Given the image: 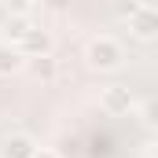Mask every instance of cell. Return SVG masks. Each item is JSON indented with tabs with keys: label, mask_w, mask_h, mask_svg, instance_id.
<instances>
[{
	"label": "cell",
	"mask_w": 158,
	"mask_h": 158,
	"mask_svg": "<svg viewBox=\"0 0 158 158\" xmlns=\"http://www.w3.org/2000/svg\"><path fill=\"white\" fill-rule=\"evenodd\" d=\"M121 59H125V48H121L114 37H107V33L92 37L88 48H85V63H88L92 70H118Z\"/></svg>",
	"instance_id": "1"
},
{
	"label": "cell",
	"mask_w": 158,
	"mask_h": 158,
	"mask_svg": "<svg viewBox=\"0 0 158 158\" xmlns=\"http://www.w3.org/2000/svg\"><path fill=\"white\" fill-rule=\"evenodd\" d=\"M125 26H129V37L143 40V44H151V40H158V7H151V4H140L129 19H125Z\"/></svg>",
	"instance_id": "2"
},
{
	"label": "cell",
	"mask_w": 158,
	"mask_h": 158,
	"mask_svg": "<svg viewBox=\"0 0 158 158\" xmlns=\"http://www.w3.org/2000/svg\"><path fill=\"white\" fill-rule=\"evenodd\" d=\"M99 107L107 110V114H129L132 110V92L125 88V85H107L103 92H99Z\"/></svg>",
	"instance_id": "3"
},
{
	"label": "cell",
	"mask_w": 158,
	"mask_h": 158,
	"mask_svg": "<svg viewBox=\"0 0 158 158\" xmlns=\"http://www.w3.org/2000/svg\"><path fill=\"white\" fill-rule=\"evenodd\" d=\"M37 140L26 136V132H11L0 140V158H37Z\"/></svg>",
	"instance_id": "4"
},
{
	"label": "cell",
	"mask_w": 158,
	"mask_h": 158,
	"mask_svg": "<svg viewBox=\"0 0 158 158\" xmlns=\"http://www.w3.org/2000/svg\"><path fill=\"white\" fill-rule=\"evenodd\" d=\"M22 70H26V74H30L33 81H44V85H48V81H55V77H59V63L52 59V52H48V55H30Z\"/></svg>",
	"instance_id": "5"
},
{
	"label": "cell",
	"mask_w": 158,
	"mask_h": 158,
	"mask_svg": "<svg viewBox=\"0 0 158 158\" xmlns=\"http://www.w3.org/2000/svg\"><path fill=\"white\" fill-rule=\"evenodd\" d=\"M22 66H26V55L19 52V44L0 40V77H11V74H19Z\"/></svg>",
	"instance_id": "6"
},
{
	"label": "cell",
	"mask_w": 158,
	"mask_h": 158,
	"mask_svg": "<svg viewBox=\"0 0 158 158\" xmlns=\"http://www.w3.org/2000/svg\"><path fill=\"white\" fill-rule=\"evenodd\" d=\"M19 52H22V55H26V59H30V55H48V52H52V37H48V30H30V33H26V37L19 40Z\"/></svg>",
	"instance_id": "7"
},
{
	"label": "cell",
	"mask_w": 158,
	"mask_h": 158,
	"mask_svg": "<svg viewBox=\"0 0 158 158\" xmlns=\"http://www.w3.org/2000/svg\"><path fill=\"white\" fill-rule=\"evenodd\" d=\"M4 30H7V40H11V44H19V40L26 37L30 30H37V22H33L30 15H7V22H4Z\"/></svg>",
	"instance_id": "8"
},
{
	"label": "cell",
	"mask_w": 158,
	"mask_h": 158,
	"mask_svg": "<svg viewBox=\"0 0 158 158\" xmlns=\"http://www.w3.org/2000/svg\"><path fill=\"white\" fill-rule=\"evenodd\" d=\"M143 121H147V125H155V129H158V96H151V99L143 103Z\"/></svg>",
	"instance_id": "9"
},
{
	"label": "cell",
	"mask_w": 158,
	"mask_h": 158,
	"mask_svg": "<svg viewBox=\"0 0 158 158\" xmlns=\"http://www.w3.org/2000/svg\"><path fill=\"white\" fill-rule=\"evenodd\" d=\"M7 11L11 15H30V0H7Z\"/></svg>",
	"instance_id": "10"
},
{
	"label": "cell",
	"mask_w": 158,
	"mask_h": 158,
	"mask_svg": "<svg viewBox=\"0 0 158 158\" xmlns=\"http://www.w3.org/2000/svg\"><path fill=\"white\" fill-rule=\"evenodd\" d=\"M37 158H59V155H52V151H37Z\"/></svg>",
	"instance_id": "11"
},
{
	"label": "cell",
	"mask_w": 158,
	"mask_h": 158,
	"mask_svg": "<svg viewBox=\"0 0 158 158\" xmlns=\"http://www.w3.org/2000/svg\"><path fill=\"white\" fill-rule=\"evenodd\" d=\"M155 158H158V143H155Z\"/></svg>",
	"instance_id": "12"
},
{
	"label": "cell",
	"mask_w": 158,
	"mask_h": 158,
	"mask_svg": "<svg viewBox=\"0 0 158 158\" xmlns=\"http://www.w3.org/2000/svg\"><path fill=\"white\" fill-rule=\"evenodd\" d=\"M55 4H59V0H55Z\"/></svg>",
	"instance_id": "13"
}]
</instances>
